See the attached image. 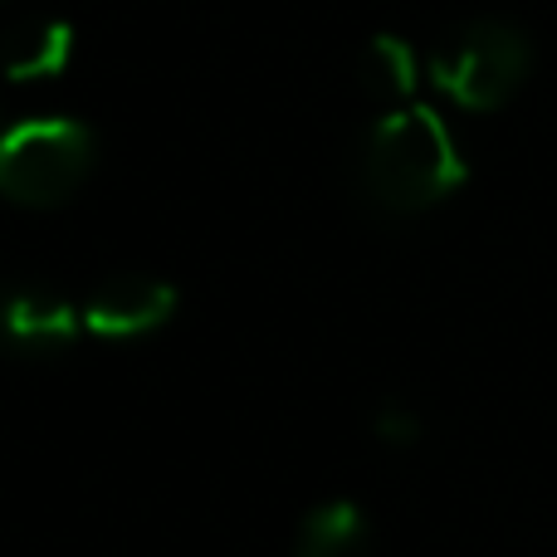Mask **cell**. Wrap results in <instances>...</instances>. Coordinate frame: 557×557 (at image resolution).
Wrapping results in <instances>:
<instances>
[{"instance_id":"obj_1","label":"cell","mask_w":557,"mask_h":557,"mask_svg":"<svg viewBox=\"0 0 557 557\" xmlns=\"http://www.w3.org/2000/svg\"><path fill=\"white\" fill-rule=\"evenodd\" d=\"M465 176L470 166H465L460 143L431 103H406L382 113L357 157V182H362L367 206L396 221L450 201Z\"/></svg>"},{"instance_id":"obj_2","label":"cell","mask_w":557,"mask_h":557,"mask_svg":"<svg viewBox=\"0 0 557 557\" xmlns=\"http://www.w3.org/2000/svg\"><path fill=\"white\" fill-rule=\"evenodd\" d=\"M98 166V137L78 117H25L0 143V191L25 211L74 201Z\"/></svg>"},{"instance_id":"obj_3","label":"cell","mask_w":557,"mask_h":557,"mask_svg":"<svg viewBox=\"0 0 557 557\" xmlns=\"http://www.w3.org/2000/svg\"><path fill=\"white\" fill-rule=\"evenodd\" d=\"M533 45L509 20H470L431 54V84L465 113H494L523 88Z\"/></svg>"},{"instance_id":"obj_4","label":"cell","mask_w":557,"mask_h":557,"mask_svg":"<svg viewBox=\"0 0 557 557\" xmlns=\"http://www.w3.org/2000/svg\"><path fill=\"white\" fill-rule=\"evenodd\" d=\"M176 313V288L152 274H117L98 284L84 298V327L108 343H133L157 327H166Z\"/></svg>"},{"instance_id":"obj_5","label":"cell","mask_w":557,"mask_h":557,"mask_svg":"<svg viewBox=\"0 0 557 557\" xmlns=\"http://www.w3.org/2000/svg\"><path fill=\"white\" fill-rule=\"evenodd\" d=\"M88 333L84 327V308L69 304L64 294L54 288H39V284H25L10 294L5 304V337L15 352H29V357H49V352H64L74 347V337Z\"/></svg>"},{"instance_id":"obj_6","label":"cell","mask_w":557,"mask_h":557,"mask_svg":"<svg viewBox=\"0 0 557 557\" xmlns=\"http://www.w3.org/2000/svg\"><path fill=\"white\" fill-rule=\"evenodd\" d=\"M357 84L382 113L416 103V84H421V59L401 35H376L357 54Z\"/></svg>"},{"instance_id":"obj_7","label":"cell","mask_w":557,"mask_h":557,"mask_svg":"<svg viewBox=\"0 0 557 557\" xmlns=\"http://www.w3.org/2000/svg\"><path fill=\"white\" fill-rule=\"evenodd\" d=\"M69 59H74V29H69V20L35 15L10 29L5 69L15 84H25V78H59L69 69Z\"/></svg>"},{"instance_id":"obj_8","label":"cell","mask_w":557,"mask_h":557,"mask_svg":"<svg viewBox=\"0 0 557 557\" xmlns=\"http://www.w3.org/2000/svg\"><path fill=\"white\" fill-rule=\"evenodd\" d=\"M294 557H367V519L357 504L327 499L304 519Z\"/></svg>"},{"instance_id":"obj_9","label":"cell","mask_w":557,"mask_h":557,"mask_svg":"<svg viewBox=\"0 0 557 557\" xmlns=\"http://www.w3.org/2000/svg\"><path fill=\"white\" fill-rule=\"evenodd\" d=\"M372 431H376V441H382V445H396V450H401V445H416V441H421L425 421H421V416H416L406 401H382V406H376Z\"/></svg>"}]
</instances>
